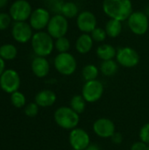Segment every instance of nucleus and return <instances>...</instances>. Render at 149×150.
Returning <instances> with one entry per match:
<instances>
[{
    "instance_id": "f257e3e1",
    "label": "nucleus",
    "mask_w": 149,
    "mask_h": 150,
    "mask_svg": "<svg viewBox=\"0 0 149 150\" xmlns=\"http://www.w3.org/2000/svg\"><path fill=\"white\" fill-rule=\"evenodd\" d=\"M102 8L110 18L121 22L127 20L133 11L131 0H104Z\"/></svg>"
},
{
    "instance_id": "f03ea898",
    "label": "nucleus",
    "mask_w": 149,
    "mask_h": 150,
    "mask_svg": "<svg viewBox=\"0 0 149 150\" xmlns=\"http://www.w3.org/2000/svg\"><path fill=\"white\" fill-rule=\"evenodd\" d=\"M31 44L34 54L37 56L47 57L50 55L54 48V39L47 32L39 31L33 33L31 40Z\"/></svg>"
},
{
    "instance_id": "7ed1b4c3",
    "label": "nucleus",
    "mask_w": 149,
    "mask_h": 150,
    "mask_svg": "<svg viewBox=\"0 0 149 150\" xmlns=\"http://www.w3.org/2000/svg\"><path fill=\"white\" fill-rule=\"evenodd\" d=\"M55 123L65 130H73L77 127L80 116L70 106H61L57 108L54 114Z\"/></svg>"
},
{
    "instance_id": "20e7f679",
    "label": "nucleus",
    "mask_w": 149,
    "mask_h": 150,
    "mask_svg": "<svg viewBox=\"0 0 149 150\" xmlns=\"http://www.w3.org/2000/svg\"><path fill=\"white\" fill-rule=\"evenodd\" d=\"M54 66L61 75L71 76L76 70L77 62L75 56L68 52L59 53L54 60Z\"/></svg>"
},
{
    "instance_id": "39448f33",
    "label": "nucleus",
    "mask_w": 149,
    "mask_h": 150,
    "mask_svg": "<svg viewBox=\"0 0 149 150\" xmlns=\"http://www.w3.org/2000/svg\"><path fill=\"white\" fill-rule=\"evenodd\" d=\"M127 25L133 33L138 36L144 35L148 30V17L143 11H133V13L127 19Z\"/></svg>"
},
{
    "instance_id": "423d86ee",
    "label": "nucleus",
    "mask_w": 149,
    "mask_h": 150,
    "mask_svg": "<svg viewBox=\"0 0 149 150\" xmlns=\"http://www.w3.org/2000/svg\"><path fill=\"white\" fill-rule=\"evenodd\" d=\"M48 34L53 39L64 37L68 30V21L62 14L56 13L51 17L49 23L47 26Z\"/></svg>"
},
{
    "instance_id": "0eeeda50",
    "label": "nucleus",
    "mask_w": 149,
    "mask_h": 150,
    "mask_svg": "<svg viewBox=\"0 0 149 150\" xmlns=\"http://www.w3.org/2000/svg\"><path fill=\"white\" fill-rule=\"evenodd\" d=\"M117 62L124 68H134L140 62V55L138 52L131 47H120L117 50Z\"/></svg>"
},
{
    "instance_id": "6e6552de",
    "label": "nucleus",
    "mask_w": 149,
    "mask_h": 150,
    "mask_svg": "<svg viewBox=\"0 0 149 150\" xmlns=\"http://www.w3.org/2000/svg\"><path fill=\"white\" fill-rule=\"evenodd\" d=\"M32 12L31 4L26 0H16L9 9V14L14 22H22L29 19Z\"/></svg>"
},
{
    "instance_id": "1a4fd4ad",
    "label": "nucleus",
    "mask_w": 149,
    "mask_h": 150,
    "mask_svg": "<svg viewBox=\"0 0 149 150\" xmlns=\"http://www.w3.org/2000/svg\"><path fill=\"white\" fill-rule=\"evenodd\" d=\"M103 94L104 85L97 79L85 82L82 89V96L87 103L97 102L102 98Z\"/></svg>"
},
{
    "instance_id": "9d476101",
    "label": "nucleus",
    "mask_w": 149,
    "mask_h": 150,
    "mask_svg": "<svg viewBox=\"0 0 149 150\" xmlns=\"http://www.w3.org/2000/svg\"><path fill=\"white\" fill-rule=\"evenodd\" d=\"M20 86V77L14 69H5L0 76V87L7 93H13Z\"/></svg>"
},
{
    "instance_id": "9b49d317",
    "label": "nucleus",
    "mask_w": 149,
    "mask_h": 150,
    "mask_svg": "<svg viewBox=\"0 0 149 150\" xmlns=\"http://www.w3.org/2000/svg\"><path fill=\"white\" fill-rule=\"evenodd\" d=\"M68 142L72 149L85 150L90 144V137L84 129L76 127L70 131Z\"/></svg>"
},
{
    "instance_id": "f8f14e48",
    "label": "nucleus",
    "mask_w": 149,
    "mask_h": 150,
    "mask_svg": "<svg viewBox=\"0 0 149 150\" xmlns=\"http://www.w3.org/2000/svg\"><path fill=\"white\" fill-rule=\"evenodd\" d=\"M50 18V12L46 8L40 7L32 11L29 18V24L33 30L42 31L44 28H47Z\"/></svg>"
},
{
    "instance_id": "ddd939ff",
    "label": "nucleus",
    "mask_w": 149,
    "mask_h": 150,
    "mask_svg": "<svg viewBox=\"0 0 149 150\" xmlns=\"http://www.w3.org/2000/svg\"><path fill=\"white\" fill-rule=\"evenodd\" d=\"M32 30L30 24L25 21L14 22L11 27V35L17 42L24 44L32 40L33 36Z\"/></svg>"
},
{
    "instance_id": "4468645a",
    "label": "nucleus",
    "mask_w": 149,
    "mask_h": 150,
    "mask_svg": "<svg viewBox=\"0 0 149 150\" xmlns=\"http://www.w3.org/2000/svg\"><path fill=\"white\" fill-rule=\"evenodd\" d=\"M94 133L100 138H111L116 132L115 124L113 121L107 118H100L95 120L92 125Z\"/></svg>"
},
{
    "instance_id": "2eb2a0df",
    "label": "nucleus",
    "mask_w": 149,
    "mask_h": 150,
    "mask_svg": "<svg viewBox=\"0 0 149 150\" xmlns=\"http://www.w3.org/2000/svg\"><path fill=\"white\" fill-rule=\"evenodd\" d=\"M97 18L90 11H83L76 17V25L83 33H90L97 27Z\"/></svg>"
},
{
    "instance_id": "dca6fc26",
    "label": "nucleus",
    "mask_w": 149,
    "mask_h": 150,
    "mask_svg": "<svg viewBox=\"0 0 149 150\" xmlns=\"http://www.w3.org/2000/svg\"><path fill=\"white\" fill-rule=\"evenodd\" d=\"M32 73L39 78L47 76L50 71V64L46 57L36 56L31 64Z\"/></svg>"
},
{
    "instance_id": "f3484780",
    "label": "nucleus",
    "mask_w": 149,
    "mask_h": 150,
    "mask_svg": "<svg viewBox=\"0 0 149 150\" xmlns=\"http://www.w3.org/2000/svg\"><path fill=\"white\" fill-rule=\"evenodd\" d=\"M57 99L56 94L51 90H43L39 91L35 96V103L40 107L52 106Z\"/></svg>"
},
{
    "instance_id": "a211bd4d",
    "label": "nucleus",
    "mask_w": 149,
    "mask_h": 150,
    "mask_svg": "<svg viewBox=\"0 0 149 150\" xmlns=\"http://www.w3.org/2000/svg\"><path fill=\"white\" fill-rule=\"evenodd\" d=\"M93 39L90 33H82L76 40V50L81 54H88L93 47Z\"/></svg>"
},
{
    "instance_id": "6ab92c4d",
    "label": "nucleus",
    "mask_w": 149,
    "mask_h": 150,
    "mask_svg": "<svg viewBox=\"0 0 149 150\" xmlns=\"http://www.w3.org/2000/svg\"><path fill=\"white\" fill-rule=\"evenodd\" d=\"M97 56L103 61L113 60L116 57L117 50L116 48L110 44H101L97 47L96 50Z\"/></svg>"
},
{
    "instance_id": "aec40b11",
    "label": "nucleus",
    "mask_w": 149,
    "mask_h": 150,
    "mask_svg": "<svg viewBox=\"0 0 149 150\" xmlns=\"http://www.w3.org/2000/svg\"><path fill=\"white\" fill-rule=\"evenodd\" d=\"M122 22L117 19L110 18L106 24H105V32L107 33V36L111 38H117L120 35L122 32Z\"/></svg>"
},
{
    "instance_id": "412c9836",
    "label": "nucleus",
    "mask_w": 149,
    "mask_h": 150,
    "mask_svg": "<svg viewBox=\"0 0 149 150\" xmlns=\"http://www.w3.org/2000/svg\"><path fill=\"white\" fill-rule=\"evenodd\" d=\"M119 69V63L114 60L103 61L100 64L99 70L105 76H114Z\"/></svg>"
},
{
    "instance_id": "4be33fe9",
    "label": "nucleus",
    "mask_w": 149,
    "mask_h": 150,
    "mask_svg": "<svg viewBox=\"0 0 149 150\" xmlns=\"http://www.w3.org/2000/svg\"><path fill=\"white\" fill-rule=\"evenodd\" d=\"M79 10L76 3L74 2H65L63 3L60 13L62 14L66 18H73L75 17H77L79 14Z\"/></svg>"
},
{
    "instance_id": "5701e85b",
    "label": "nucleus",
    "mask_w": 149,
    "mask_h": 150,
    "mask_svg": "<svg viewBox=\"0 0 149 150\" xmlns=\"http://www.w3.org/2000/svg\"><path fill=\"white\" fill-rule=\"evenodd\" d=\"M18 54L17 47L12 44H4L0 47V57L4 61H11Z\"/></svg>"
},
{
    "instance_id": "b1692460",
    "label": "nucleus",
    "mask_w": 149,
    "mask_h": 150,
    "mask_svg": "<svg viewBox=\"0 0 149 150\" xmlns=\"http://www.w3.org/2000/svg\"><path fill=\"white\" fill-rule=\"evenodd\" d=\"M87 102L83 98L82 95H75L70 99L69 106L72 110H74L76 113L81 114L85 111Z\"/></svg>"
},
{
    "instance_id": "393cba45",
    "label": "nucleus",
    "mask_w": 149,
    "mask_h": 150,
    "mask_svg": "<svg viewBox=\"0 0 149 150\" xmlns=\"http://www.w3.org/2000/svg\"><path fill=\"white\" fill-rule=\"evenodd\" d=\"M98 75H99V69L94 64H87L83 68L82 76L83 78L85 80V82L96 80Z\"/></svg>"
},
{
    "instance_id": "a878e982",
    "label": "nucleus",
    "mask_w": 149,
    "mask_h": 150,
    "mask_svg": "<svg viewBox=\"0 0 149 150\" xmlns=\"http://www.w3.org/2000/svg\"><path fill=\"white\" fill-rule=\"evenodd\" d=\"M71 44L69 40L67 37H61L55 40L54 41V48L59 53H67L70 49Z\"/></svg>"
},
{
    "instance_id": "bb28decb",
    "label": "nucleus",
    "mask_w": 149,
    "mask_h": 150,
    "mask_svg": "<svg viewBox=\"0 0 149 150\" xmlns=\"http://www.w3.org/2000/svg\"><path fill=\"white\" fill-rule=\"evenodd\" d=\"M11 104L16 108H22L25 105V97L24 96L23 93L17 91L11 93Z\"/></svg>"
},
{
    "instance_id": "cd10ccee",
    "label": "nucleus",
    "mask_w": 149,
    "mask_h": 150,
    "mask_svg": "<svg viewBox=\"0 0 149 150\" xmlns=\"http://www.w3.org/2000/svg\"><path fill=\"white\" fill-rule=\"evenodd\" d=\"M90 34L92 37L93 40L96 42H103L105 40L106 37H107L105 29H104L102 27H98V26H97Z\"/></svg>"
},
{
    "instance_id": "c85d7f7f",
    "label": "nucleus",
    "mask_w": 149,
    "mask_h": 150,
    "mask_svg": "<svg viewBox=\"0 0 149 150\" xmlns=\"http://www.w3.org/2000/svg\"><path fill=\"white\" fill-rule=\"evenodd\" d=\"M11 17L9 13L0 12V31L7 29L11 23Z\"/></svg>"
},
{
    "instance_id": "c756f323",
    "label": "nucleus",
    "mask_w": 149,
    "mask_h": 150,
    "mask_svg": "<svg viewBox=\"0 0 149 150\" xmlns=\"http://www.w3.org/2000/svg\"><path fill=\"white\" fill-rule=\"evenodd\" d=\"M39 105L34 102V103H30L28 104L25 108V113L26 116L30 117V118H33L35 117L38 112H39Z\"/></svg>"
},
{
    "instance_id": "7c9ffc66",
    "label": "nucleus",
    "mask_w": 149,
    "mask_h": 150,
    "mask_svg": "<svg viewBox=\"0 0 149 150\" xmlns=\"http://www.w3.org/2000/svg\"><path fill=\"white\" fill-rule=\"evenodd\" d=\"M140 141L149 145V122L143 125L139 133Z\"/></svg>"
},
{
    "instance_id": "2f4dec72",
    "label": "nucleus",
    "mask_w": 149,
    "mask_h": 150,
    "mask_svg": "<svg viewBox=\"0 0 149 150\" xmlns=\"http://www.w3.org/2000/svg\"><path fill=\"white\" fill-rule=\"evenodd\" d=\"M130 150H148V145L141 141L135 142L132 144Z\"/></svg>"
},
{
    "instance_id": "473e14b6",
    "label": "nucleus",
    "mask_w": 149,
    "mask_h": 150,
    "mask_svg": "<svg viewBox=\"0 0 149 150\" xmlns=\"http://www.w3.org/2000/svg\"><path fill=\"white\" fill-rule=\"evenodd\" d=\"M112 140V142L116 144V145H119V144H121L122 142H123V135L120 134V133H118V132H115L114 134L110 138Z\"/></svg>"
},
{
    "instance_id": "72a5a7b5",
    "label": "nucleus",
    "mask_w": 149,
    "mask_h": 150,
    "mask_svg": "<svg viewBox=\"0 0 149 150\" xmlns=\"http://www.w3.org/2000/svg\"><path fill=\"white\" fill-rule=\"evenodd\" d=\"M4 68H5V62H4V59H2V58L0 57V76H1V75L4 73V71L5 70V69H4Z\"/></svg>"
},
{
    "instance_id": "f704fd0d",
    "label": "nucleus",
    "mask_w": 149,
    "mask_h": 150,
    "mask_svg": "<svg viewBox=\"0 0 149 150\" xmlns=\"http://www.w3.org/2000/svg\"><path fill=\"white\" fill-rule=\"evenodd\" d=\"M85 150H101V149H100L97 144L90 143V144L89 145V147H88Z\"/></svg>"
},
{
    "instance_id": "c9c22d12",
    "label": "nucleus",
    "mask_w": 149,
    "mask_h": 150,
    "mask_svg": "<svg viewBox=\"0 0 149 150\" xmlns=\"http://www.w3.org/2000/svg\"><path fill=\"white\" fill-rule=\"evenodd\" d=\"M8 3V0H0V9L4 8Z\"/></svg>"
},
{
    "instance_id": "e433bc0d",
    "label": "nucleus",
    "mask_w": 149,
    "mask_h": 150,
    "mask_svg": "<svg viewBox=\"0 0 149 150\" xmlns=\"http://www.w3.org/2000/svg\"><path fill=\"white\" fill-rule=\"evenodd\" d=\"M147 15H148V17H149V6H148V8H147V10H146V12H145Z\"/></svg>"
},
{
    "instance_id": "4c0bfd02",
    "label": "nucleus",
    "mask_w": 149,
    "mask_h": 150,
    "mask_svg": "<svg viewBox=\"0 0 149 150\" xmlns=\"http://www.w3.org/2000/svg\"><path fill=\"white\" fill-rule=\"evenodd\" d=\"M78 1H84V0H78Z\"/></svg>"
},
{
    "instance_id": "58836bf2",
    "label": "nucleus",
    "mask_w": 149,
    "mask_h": 150,
    "mask_svg": "<svg viewBox=\"0 0 149 150\" xmlns=\"http://www.w3.org/2000/svg\"><path fill=\"white\" fill-rule=\"evenodd\" d=\"M148 150H149V145H148Z\"/></svg>"
},
{
    "instance_id": "ea45409f",
    "label": "nucleus",
    "mask_w": 149,
    "mask_h": 150,
    "mask_svg": "<svg viewBox=\"0 0 149 150\" xmlns=\"http://www.w3.org/2000/svg\"><path fill=\"white\" fill-rule=\"evenodd\" d=\"M70 150H75V149H70Z\"/></svg>"
}]
</instances>
